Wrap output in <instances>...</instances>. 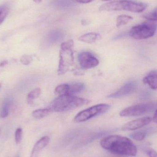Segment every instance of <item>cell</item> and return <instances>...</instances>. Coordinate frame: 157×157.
Instances as JSON below:
<instances>
[{"mask_svg":"<svg viewBox=\"0 0 157 157\" xmlns=\"http://www.w3.org/2000/svg\"><path fill=\"white\" fill-rule=\"evenodd\" d=\"M103 149L114 155L135 157L137 148L131 139L120 135H110L104 137L100 142Z\"/></svg>","mask_w":157,"mask_h":157,"instance_id":"6da1fadb","label":"cell"},{"mask_svg":"<svg viewBox=\"0 0 157 157\" xmlns=\"http://www.w3.org/2000/svg\"><path fill=\"white\" fill-rule=\"evenodd\" d=\"M89 100L74 95L59 96L50 105L48 109L51 112H62L74 109L89 103Z\"/></svg>","mask_w":157,"mask_h":157,"instance_id":"7a4b0ae2","label":"cell"},{"mask_svg":"<svg viewBox=\"0 0 157 157\" xmlns=\"http://www.w3.org/2000/svg\"><path fill=\"white\" fill-rule=\"evenodd\" d=\"M147 4L133 0H117L106 3L99 7L101 11H126L135 13L144 12Z\"/></svg>","mask_w":157,"mask_h":157,"instance_id":"3957f363","label":"cell"},{"mask_svg":"<svg viewBox=\"0 0 157 157\" xmlns=\"http://www.w3.org/2000/svg\"><path fill=\"white\" fill-rule=\"evenodd\" d=\"M157 28V25L155 21L147 20L133 27L130 30L129 35L134 39H146L154 36Z\"/></svg>","mask_w":157,"mask_h":157,"instance_id":"277c9868","label":"cell"},{"mask_svg":"<svg viewBox=\"0 0 157 157\" xmlns=\"http://www.w3.org/2000/svg\"><path fill=\"white\" fill-rule=\"evenodd\" d=\"M110 108L109 105L100 104L92 106L78 113L74 118L75 123L83 122L100 114L105 113Z\"/></svg>","mask_w":157,"mask_h":157,"instance_id":"5b68a950","label":"cell"},{"mask_svg":"<svg viewBox=\"0 0 157 157\" xmlns=\"http://www.w3.org/2000/svg\"><path fill=\"white\" fill-rule=\"evenodd\" d=\"M155 102H149L132 105L125 108L120 112L121 117L140 116L153 110L155 108Z\"/></svg>","mask_w":157,"mask_h":157,"instance_id":"8992f818","label":"cell"},{"mask_svg":"<svg viewBox=\"0 0 157 157\" xmlns=\"http://www.w3.org/2000/svg\"><path fill=\"white\" fill-rule=\"evenodd\" d=\"M74 52L73 49L63 50L61 49L60 51V59L59 61L58 74L59 75L64 74L68 71L70 66L74 63Z\"/></svg>","mask_w":157,"mask_h":157,"instance_id":"52a82bcc","label":"cell"},{"mask_svg":"<svg viewBox=\"0 0 157 157\" xmlns=\"http://www.w3.org/2000/svg\"><path fill=\"white\" fill-rule=\"evenodd\" d=\"M78 60L79 65L83 70L95 68L98 65V60L88 52H84L78 54Z\"/></svg>","mask_w":157,"mask_h":157,"instance_id":"ba28073f","label":"cell"},{"mask_svg":"<svg viewBox=\"0 0 157 157\" xmlns=\"http://www.w3.org/2000/svg\"><path fill=\"white\" fill-rule=\"evenodd\" d=\"M152 119L149 116L142 117L126 123L122 127L123 131H133L138 130L149 124Z\"/></svg>","mask_w":157,"mask_h":157,"instance_id":"9c48e42d","label":"cell"},{"mask_svg":"<svg viewBox=\"0 0 157 157\" xmlns=\"http://www.w3.org/2000/svg\"><path fill=\"white\" fill-rule=\"evenodd\" d=\"M137 88V84L136 82L131 81L127 82L121 88L119 89L117 91L114 93L111 94L108 96L109 98H121L130 95L133 93Z\"/></svg>","mask_w":157,"mask_h":157,"instance_id":"30bf717a","label":"cell"},{"mask_svg":"<svg viewBox=\"0 0 157 157\" xmlns=\"http://www.w3.org/2000/svg\"><path fill=\"white\" fill-rule=\"evenodd\" d=\"M49 141L50 138L48 136H44L40 138L34 145L30 157H39L40 153L48 145Z\"/></svg>","mask_w":157,"mask_h":157,"instance_id":"8fae6325","label":"cell"},{"mask_svg":"<svg viewBox=\"0 0 157 157\" xmlns=\"http://www.w3.org/2000/svg\"><path fill=\"white\" fill-rule=\"evenodd\" d=\"M143 82L151 89H157V71H152L147 74L143 78Z\"/></svg>","mask_w":157,"mask_h":157,"instance_id":"7c38bea8","label":"cell"},{"mask_svg":"<svg viewBox=\"0 0 157 157\" xmlns=\"http://www.w3.org/2000/svg\"><path fill=\"white\" fill-rule=\"evenodd\" d=\"M101 37V36L98 33L90 32L80 36L78 40L85 43H92L100 40Z\"/></svg>","mask_w":157,"mask_h":157,"instance_id":"4fadbf2b","label":"cell"},{"mask_svg":"<svg viewBox=\"0 0 157 157\" xmlns=\"http://www.w3.org/2000/svg\"><path fill=\"white\" fill-rule=\"evenodd\" d=\"M85 85L83 83H75L69 85L68 84V93L67 95H74L80 93L84 90Z\"/></svg>","mask_w":157,"mask_h":157,"instance_id":"5bb4252c","label":"cell"},{"mask_svg":"<svg viewBox=\"0 0 157 157\" xmlns=\"http://www.w3.org/2000/svg\"><path fill=\"white\" fill-rule=\"evenodd\" d=\"M13 103V100L10 97H7L5 99L2 104V110L0 113V117L2 118H5L9 114L10 107Z\"/></svg>","mask_w":157,"mask_h":157,"instance_id":"9a60e30c","label":"cell"},{"mask_svg":"<svg viewBox=\"0 0 157 157\" xmlns=\"http://www.w3.org/2000/svg\"><path fill=\"white\" fill-rule=\"evenodd\" d=\"M41 93V90L39 88H37L31 90L28 94L27 101L29 105H32L34 103V100L37 98Z\"/></svg>","mask_w":157,"mask_h":157,"instance_id":"2e32d148","label":"cell"},{"mask_svg":"<svg viewBox=\"0 0 157 157\" xmlns=\"http://www.w3.org/2000/svg\"><path fill=\"white\" fill-rule=\"evenodd\" d=\"M132 19L133 17L130 16L126 15H121L119 16L116 19V26L119 28L122 26L124 25Z\"/></svg>","mask_w":157,"mask_h":157,"instance_id":"e0dca14e","label":"cell"},{"mask_svg":"<svg viewBox=\"0 0 157 157\" xmlns=\"http://www.w3.org/2000/svg\"><path fill=\"white\" fill-rule=\"evenodd\" d=\"M50 112H51L48 108L39 109L33 111L32 113V115L36 119H41L48 116Z\"/></svg>","mask_w":157,"mask_h":157,"instance_id":"ac0fdd59","label":"cell"},{"mask_svg":"<svg viewBox=\"0 0 157 157\" xmlns=\"http://www.w3.org/2000/svg\"><path fill=\"white\" fill-rule=\"evenodd\" d=\"M147 136V132L145 131H136L131 133L130 137L137 141H142L144 140Z\"/></svg>","mask_w":157,"mask_h":157,"instance_id":"d6986e66","label":"cell"},{"mask_svg":"<svg viewBox=\"0 0 157 157\" xmlns=\"http://www.w3.org/2000/svg\"><path fill=\"white\" fill-rule=\"evenodd\" d=\"M68 84H61L55 88V94L58 96L67 95Z\"/></svg>","mask_w":157,"mask_h":157,"instance_id":"ffe728a7","label":"cell"},{"mask_svg":"<svg viewBox=\"0 0 157 157\" xmlns=\"http://www.w3.org/2000/svg\"><path fill=\"white\" fill-rule=\"evenodd\" d=\"M9 12V6L6 4L0 6V25L4 22Z\"/></svg>","mask_w":157,"mask_h":157,"instance_id":"44dd1931","label":"cell"},{"mask_svg":"<svg viewBox=\"0 0 157 157\" xmlns=\"http://www.w3.org/2000/svg\"><path fill=\"white\" fill-rule=\"evenodd\" d=\"M144 17L147 20L151 21H157V7L148 13L144 15Z\"/></svg>","mask_w":157,"mask_h":157,"instance_id":"7402d4cb","label":"cell"},{"mask_svg":"<svg viewBox=\"0 0 157 157\" xmlns=\"http://www.w3.org/2000/svg\"><path fill=\"white\" fill-rule=\"evenodd\" d=\"M74 45V43L73 40H70L68 41L62 43L61 45V49L63 50L73 49Z\"/></svg>","mask_w":157,"mask_h":157,"instance_id":"603a6c76","label":"cell"},{"mask_svg":"<svg viewBox=\"0 0 157 157\" xmlns=\"http://www.w3.org/2000/svg\"><path fill=\"white\" fill-rule=\"evenodd\" d=\"M33 61V58L31 56L28 55H23L20 58V62L25 65H28Z\"/></svg>","mask_w":157,"mask_h":157,"instance_id":"cb8c5ba5","label":"cell"},{"mask_svg":"<svg viewBox=\"0 0 157 157\" xmlns=\"http://www.w3.org/2000/svg\"><path fill=\"white\" fill-rule=\"evenodd\" d=\"M22 134L23 130L21 128H17L15 133V142L17 144H20L22 140Z\"/></svg>","mask_w":157,"mask_h":157,"instance_id":"d4e9b609","label":"cell"},{"mask_svg":"<svg viewBox=\"0 0 157 157\" xmlns=\"http://www.w3.org/2000/svg\"><path fill=\"white\" fill-rule=\"evenodd\" d=\"M146 154L149 157H157V152L151 148H147L145 150Z\"/></svg>","mask_w":157,"mask_h":157,"instance_id":"484cf974","label":"cell"},{"mask_svg":"<svg viewBox=\"0 0 157 157\" xmlns=\"http://www.w3.org/2000/svg\"><path fill=\"white\" fill-rule=\"evenodd\" d=\"M72 1L78 3L86 4L90 2L93 0H72Z\"/></svg>","mask_w":157,"mask_h":157,"instance_id":"4316f807","label":"cell"},{"mask_svg":"<svg viewBox=\"0 0 157 157\" xmlns=\"http://www.w3.org/2000/svg\"><path fill=\"white\" fill-rule=\"evenodd\" d=\"M8 64V61L7 60H4L0 63V67H4Z\"/></svg>","mask_w":157,"mask_h":157,"instance_id":"83f0119b","label":"cell"},{"mask_svg":"<svg viewBox=\"0 0 157 157\" xmlns=\"http://www.w3.org/2000/svg\"><path fill=\"white\" fill-rule=\"evenodd\" d=\"M152 120H153V121H154L155 123L157 124V109L156 110L155 113H154V116H153Z\"/></svg>","mask_w":157,"mask_h":157,"instance_id":"f1b7e54d","label":"cell"},{"mask_svg":"<svg viewBox=\"0 0 157 157\" xmlns=\"http://www.w3.org/2000/svg\"><path fill=\"white\" fill-rule=\"evenodd\" d=\"M33 1H34L36 3H40L41 2L42 0H33Z\"/></svg>","mask_w":157,"mask_h":157,"instance_id":"f546056e","label":"cell"},{"mask_svg":"<svg viewBox=\"0 0 157 157\" xmlns=\"http://www.w3.org/2000/svg\"><path fill=\"white\" fill-rule=\"evenodd\" d=\"M103 2H107V1H110V0H101Z\"/></svg>","mask_w":157,"mask_h":157,"instance_id":"4dcf8cb0","label":"cell"},{"mask_svg":"<svg viewBox=\"0 0 157 157\" xmlns=\"http://www.w3.org/2000/svg\"><path fill=\"white\" fill-rule=\"evenodd\" d=\"M1 87H2V84H1V83H0V89H1Z\"/></svg>","mask_w":157,"mask_h":157,"instance_id":"1f68e13d","label":"cell"},{"mask_svg":"<svg viewBox=\"0 0 157 157\" xmlns=\"http://www.w3.org/2000/svg\"><path fill=\"white\" fill-rule=\"evenodd\" d=\"M16 157H19V156L17 155V156Z\"/></svg>","mask_w":157,"mask_h":157,"instance_id":"d6a6232c","label":"cell"}]
</instances>
